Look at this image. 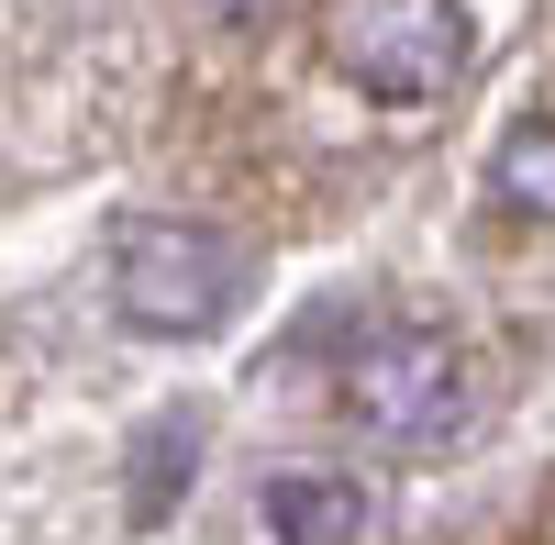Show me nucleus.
I'll list each match as a JSON object with an SVG mask.
<instances>
[{
  "label": "nucleus",
  "mask_w": 555,
  "mask_h": 545,
  "mask_svg": "<svg viewBox=\"0 0 555 545\" xmlns=\"http://www.w3.org/2000/svg\"><path fill=\"white\" fill-rule=\"evenodd\" d=\"M334 401H345V423H356L366 445L444 457V445L478 434V413H489V368H478L455 334H434V324H389V334H366V345L345 356Z\"/></svg>",
  "instance_id": "obj_1"
},
{
  "label": "nucleus",
  "mask_w": 555,
  "mask_h": 545,
  "mask_svg": "<svg viewBox=\"0 0 555 545\" xmlns=\"http://www.w3.org/2000/svg\"><path fill=\"white\" fill-rule=\"evenodd\" d=\"M256 301V256L222 223H122L112 235V312L145 345H201Z\"/></svg>",
  "instance_id": "obj_2"
},
{
  "label": "nucleus",
  "mask_w": 555,
  "mask_h": 545,
  "mask_svg": "<svg viewBox=\"0 0 555 545\" xmlns=\"http://www.w3.org/2000/svg\"><path fill=\"white\" fill-rule=\"evenodd\" d=\"M322 56L366 101L423 112L467 78V0H322Z\"/></svg>",
  "instance_id": "obj_3"
},
{
  "label": "nucleus",
  "mask_w": 555,
  "mask_h": 545,
  "mask_svg": "<svg viewBox=\"0 0 555 545\" xmlns=\"http://www.w3.org/2000/svg\"><path fill=\"white\" fill-rule=\"evenodd\" d=\"M256 523H267V545H366L378 534V502L345 468H289V479H267Z\"/></svg>",
  "instance_id": "obj_4"
},
{
  "label": "nucleus",
  "mask_w": 555,
  "mask_h": 545,
  "mask_svg": "<svg viewBox=\"0 0 555 545\" xmlns=\"http://www.w3.org/2000/svg\"><path fill=\"white\" fill-rule=\"evenodd\" d=\"M201 413H156L145 434H133V490H122V512L133 523H167L178 502H190V479H201Z\"/></svg>",
  "instance_id": "obj_5"
},
{
  "label": "nucleus",
  "mask_w": 555,
  "mask_h": 545,
  "mask_svg": "<svg viewBox=\"0 0 555 545\" xmlns=\"http://www.w3.org/2000/svg\"><path fill=\"white\" fill-rule=\"evenodd\" d=\"M489 190L512 201L522 223H555V112H533V123H512L489 145Z\"/></svg>",
  "instance_id": "obj_6"
},
{
  "label": "nucleus",
  "mask_w": 555,
  "mask_h": 545,
  "mask_svg": "<svg viewBox=\"0 0 555 545\" xmlns=\"http://www.w3.org/2000/svg\"><path fill=\"white\" fill-rule=\"evenodd\" d=\"M201 12H222V23H256V12H267V0H201Z\"/></svg>",
  "instance_id": "obj_7"
}]
</instances>
